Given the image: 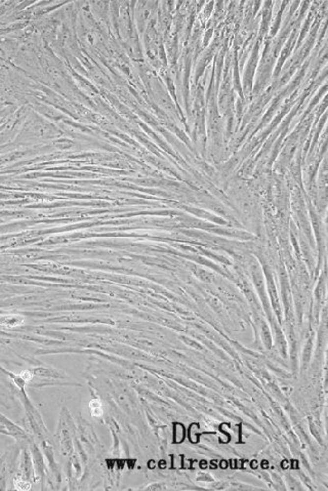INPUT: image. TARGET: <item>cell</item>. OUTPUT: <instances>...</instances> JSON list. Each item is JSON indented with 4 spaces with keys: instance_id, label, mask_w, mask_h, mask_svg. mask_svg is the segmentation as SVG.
Returning <instances> with one entry per match:
<instances>
[{
    "instance_id": "3",
    "label": "cell",
    "mask_w": 328,
    "mask_h": 491,
    "mask_svg": "<svg viewBox=\"0 0 328 491\" xmlns=\"http://www.w3.org/2000/svg\"><path fill=\"white\" fill-rule=\"evenodd\" d=\"M15 484H16V488L19 489V490H28V489H30V484L28 482L23 481V480L16 481Z\"/></svg>"
},
{
    "instance_id": "1",
    "label": "cell",
    "mask_w": 328,
    "mask_h": 491,
    "mask_svg": "<svg viewBox=\"0 0 328 491\" xmlns=\"http://www.w3.org/2000/svg\"><path fill=\"white\" fill-rule=\"evenodd\" d=\"M24 323H25V318L22 315L9 314L0 317V325L6 328H15L18 326H22Z\"/></svg>"
},
{
    "instance_id": "2",
    "label": "cell",
    "mask_w": 328,
    "mask_h": 491,
    "mask_svg": "<svg viewBox=\"0 0 328 491\" xmlns=\"http://www.w3.org/2000/svg\"><path fill=\"white\" fill-rule=\"evenodd\" d=\"M89 408L93 417H101L103 415V406L101 401L98 400V399H93V400L90 401Z\"/></svg>"
},
{
    "instance_id": "4",
    "label": "cell",
    "mask_w": 328,
    "mask_h": 491,
    "mask_svg": "<svg viewBox=\"0 0 328 491\" xmlns=\"http://www.w3.org/2000/svg\"><path fill=\"white\" fill-rule=\"evenodd\" d=\"M21 378L24 380L25 382H28L32 379V374L29 372V371H24V372H22L21 373Z\"/></svg>"
}]
</instances>
